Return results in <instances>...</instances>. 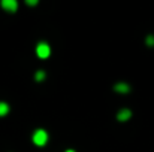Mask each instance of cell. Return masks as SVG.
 Returning a JSON list of instances; mask_svg holds the SVG:
<instances>
[{"mask_svg":"<svg viewBox=\"0 0 154 152\" xmlns=\"http://www.w3.org/2000/svg\"><path fill=\"white\" fill-rule=\"evenodd\" d=\"M130 118H132V110H130V109L123 107V109H120V110L117 112V119H118L120 122H126V121H129Z\"/></svg>","mask_w":154,"mask_h":152,"instance_id":"3957f363","label":"cell"},{"mask_svg":"<svg viewBox=\"0 0 154 152\" xmlns=\"http://www.w3.org/2000/svg\"><path fill=\"white\" fill-rule=\"evenodd\" d=\"M114 91H117V93H120V94H127V93L130 91V85L126 84V82H117V84L114 85Z\"/></svg>","mask_w":154,"mask_h":152,"instance_id":"5b68a950","label":"cell"},{"mask_svg":"<svg viewBox=\"0 0 154 152\" xmlns=\"http://www.w3.org/2000/svg\"><path fill=\"white\" fill-rule=\"evenodd\" d=\"M38 0H27V4H36Z\"/></svg>","mask_w":154,"mask_h":152,"instance_id":"9c48e42d","label":"cell"},{"mask_svg":"<svg viewBox=\"0 0 154 152\" xmlns=\"http://www.w3.org/2000/svg\"><path fill=\"white\" fill-rule=\"evenodd\" d=\"M35 79H36L38 82H42V81L45 79V72H44V70H38L36 75H35Z\"/></svg>","mask_w":154,"mask_h":152,"instance_id":"52a82bcc","label":"cell"},{"mask_svg":"<svg viewBox=\"0 0 154 152\" xmlns=\"http://www.w3.org/2000/svg\"><path fill=\"white\" fill-rule=\"evenodd\" d=\"M64 152H75L73 149H67V151H64Z\"/></svg>","mask_w":154,"mask_h":152,"instance_id":"30bf717a","label":"cell"},{"mask_svg":"<svg viewBox=\"0 0 154 152\" xmlns=\"http://www.w3.org/2000/svg\"><path fill=\"white\" fill-rule=\"evenodd\" d=\"M8 112H9V104L5 101H0V116L8 115Z\"/></svg>","mask_w":154,"mask_h":152,"instance_id":"8992f818","label":"cell"},{"mask_svg":"<svg viewBox=\"0 0 154 152\" xmlns=\"http://www.w3.org/2000/svg\"><path fill=\"white\" fill-rule=\"evenodd\" d=\"M36 54H38V57L39 58H48L50 55H51V48H50V45L47 43V42H39L38 45H36Z\"/></svg>","mask_w":154,"mask_h":152,"instance_id":"7a4b0ae2","label":"cell"},{"mask_svg":"<svg viewBox=\"0 0 154 152\" xmlns=\"http://www.w3.org/2000/svg\"><path fill=\"white\" fill-rule=\"evenodd\" d=\"M2 7L6 12H15L18 9V3L17 0H2Z\"/></svg>","mask_w":154,"mask_h":152,"instance_id":"277c9868","label":"cell"},{"mask_svg":"<svg viewBox=\"0 0 154 152\" xmlns=\"http://www.w3.org/2000/svg\"><path fill=\"white\" fill-rule=\"evenodd\" d=\"M32 140L36 146H45L50 140V136H48V131L44 130V128H38L33 131V136H32Z\"/></svg>","mask_w":154,"mask_h":152,"instance_id":"6da1fadb","label":"cell"},{"mask_svg":"<svg viewBox=\"0 0 154 152\" xmlns=\"http://www.w3.org/2000/svg\"><path fill=\"white\" fill-rule=\"evenodd\" d=\"M145 42H147V45H148L150 48H153V46H154V36H153V34H148Z\"/></svg>","mask_w":154,"mask_h":152,"instance_id":"ba28073f","label":"cell"}]
</instances>
